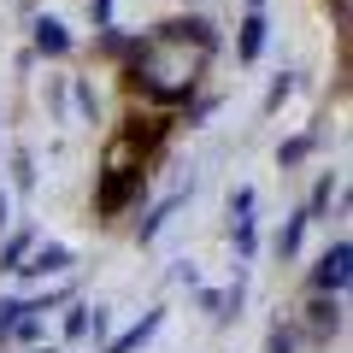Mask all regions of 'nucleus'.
Returning <instances> with one entry per match:
<instances>
[{
    "mask_svg": "<svg viewBox=\"0 0 353 353\" xmlns=\"http://www.w3.org/2000/svg\"><path fill=\"white\" fill-rule=\"evenodd\" d=\"M153 330H159V312H148V318H141V324H136V330H124V336H118V341H112V347H106V353H136V347H141V341H148V336H153Z\"/></svg>",
    "mask_w": 353,
    "mask_h": 353,
    "instance_id": "nucleus-3",
    "label": "nucleus"
},
{
    "mask_svg": "<svg viewBox=\"0 0 353 353\" xmlns=\"http://www.w3.org/2000/svg\"><path fill=\"white\" fill-rule=\"evenodd\" d=\"M201 59H206V41H194V48H189L183 24H171L165 36H153L148 48H141L136 77L153 88V94H183V88L194 83V71H201Z\"/></svg>",
    "mask_w": 353,
    "mask_h": 353,
    "instance_id": "nucleus-1",
    "label": "nucleus"
},
{
    "mask_svg": "<svg viewBox=\"0 0 353 353\" xmlns=\"http://www.w3.org/2000/svg\"><path fill=\"white\" fill-rule=\"evenodd\" d=\"M36 30H41V36H36V41H41V48H48V53H65V30H59V24H53V18H41V24H36Z\"/></svg>",
    "mask_w": 353,
    "mask_h": 353,
    "instance_id": "nucleus-5",
    "label": "nucleus"
},
{
    "mask_svg": "<svg viewBox=\"0 0 353 353\" xmlns=\"http://www.w3.org/2000/svg\"><path fill=\"white\" fill-rule=\"evenodd\" d=\"M65 265H71V253H65V248H41L36 259L18 265V271H36V277H48V271H65Z\"/></svg>",
    "mask_w": 353,
    "mask_h": 353,
    "instance_id": "nucleus-4",
    "label": "nucleus"
},
{
    "mask_svg": "<svg viewBox=\"0 0 353 353\" xmlns=\"http://www.w3.org/2000/svg\"><path fill=\"white\" fill-rule=\"evenodd\" d=\"M271 353H294V347H289V336H283V330H277V336H271Z\"/></svg>",
    "mask_w": 353,
    "mask_h": 353,
    "instance_id": "nucleus-7",
    "label": "nucleus"
},
{
    "mask_svg": "<svg viewBox=\"0 0 353 353\" xmlns=\"http://www.w3.org/2000/svg\"><path fill=\"white\" fill-rule=\"evenodd\" d=\"M259 41H265V24H259V18H248V24H241V53L253 59V53H259Z\"/></svg>",
    "mask_w": 353,
    "mask_h": 353,
    "instance_id": "nucleus-6",
    "label": "nucleus"
},
{
    "mask_svg": "<svg viewBox=\"0 0 353 353\" xmlns=\"http://www.w3.org/2000/svg\"><path fill=\"white\" fill-rule=\"evenodd\" d=\"M347 265H353L347 241H336V248L324 253V265H318V289H324V294H341V289H347Z\"/></svg>",
    "mask_w": 353,
    "mask_h": 353,
    "instance_id": "nucleus-2",
    "label": "nucleus"
}]
</instances>
